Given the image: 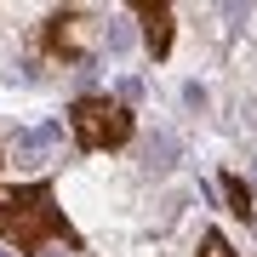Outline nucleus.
I'll list each match as a JSON object with an SVG mask.
<instances>
[{
    "mask_svg": "<svg viewBox=\"0 0 257 257\" xmlns=\"http://www.w3.org/2000/svg\"><path fill=\"white\" fill-rule=\"evenodd\" d=\"M0 240L18 246L23 257H35L40 246H69L86 251V234L69 223V211L57 206V189L40 183H6L0 189Z\"/></svg>",
    "mask_w": 257,
    "mask_h": 257,
    "instance_id": "obj_1",
    "label": "nucleus"
},
{
    "mask_svg": "<svg viewBox=\"0 0 257 257\" xmlns=\"http://www.w3.org/2000/svg\"><path fill=\"white\" fill-rule=\"evenodd\" d=\"M69 132L74 143L86 149V155H109V149H126L132 132H138V120H132V109L109 92H86L69 103Z\"/></svg>",
    "mask_w": 257,
    "mask_h": 257,
    "instance_id": "obj_2",
    "label": "nucleus"
},
{
    "mask_svg": "<svg viewBox=\"0 0 257 257\" xmlns=\"http://www.w3.org/2000/svg\"><path fill=\"white\" fill-rule=\"evenodd\" d=\"M80 29H86V18L80 12H52L46 18V57H57V63H80L86 57V46H80Z\"/></svg>",
    "mask_w": 257,
    "mask_h": 257,
    "instance_id": "obj_3",
    "label": "nucleus"
},
{
    "mask_svg": "<svg viewBox=\"0 0 257 257\" xmlns=\"http://www.w3.org/2000/svg\"><path fill=\"white\" fill-rule=\"evenodd\" d=\"M132 12L143 18V46H149V57L160 63V57L172 52V18H177V12H172V6H149V0H138Z\"/></svg>",
    "mask_w": 257,
    "mask_h": 257,
    "instance_id": "obj_4",
    "label": "nucleus"
},
{
    "mask_svg": "<svg viewBox=\"0 0 257 257\" xmlns=\"http://www.w3.org/2000/svg\"><path fill=\"white\" fill-rule=\"evenodd\" d=\"M217 183H223V200H229V211H234V217H246V223H251V211H257V206H251V189L240 183L234 172H223Z\"/></svg>",
    "mask_w": 257,
    "mask_h": 257,
    "instance_id": "obj_5",
    "label": "nucleus"
},
{
    "mask_svg": "<svg viewBox=\"0 0 257 257\" xmlns=\"http://www.w3.org/2000/svg\"><path fill=\"white\" fill-rule=\"evenodd\" d=\"M194 257H240V251L229 246V234H223V229H206V234H200V251H194Z\"/></svg>",
    "mask_w": 257,
    "mask_h": 257,
    "instance_id": "obj_6",
    "label": "nucleus"
}]
</instances>
